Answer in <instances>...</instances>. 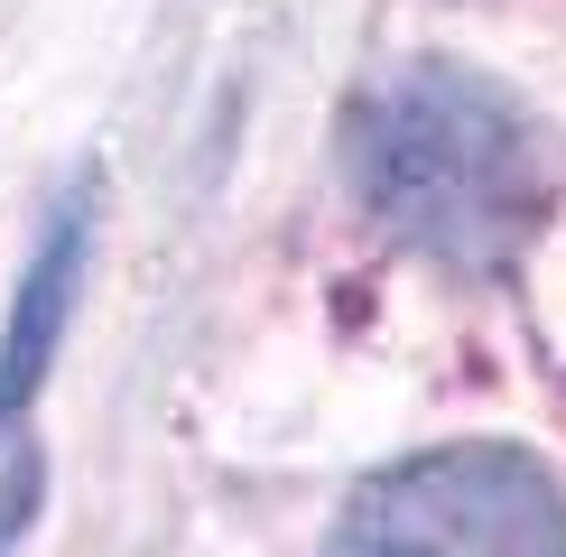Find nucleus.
<instances>
[{
  "instance_id": "nucleus-3",
  "label": "nucleus",
  "mask_w": 566,
  "mask_h": 557,
  "mask_svg": "<svg viewBox=\"0 0 566 557\" xmlns=\"http://www.w3.org/2000/svg\"><path fill=\"white\" fill-rule=\"evenodd\" d=\"M75 261H84V214H56V232H46L29 288H19V316H10V354H0V409H19L38 390L46 371V344H56L65 325V288H75Z\"/></svg>"
},
{
  "instance_id": "nucleus-1",
  "label": "nucleus",
  "mask_w": 566,
  "mask_h": 557,
  "mask_svg": "<svg viewBox=\"0 0 566 557\" xmlns=\"http://www.w3.org/2000/svg\"><path fill=\"white\" fill-rule=\"evenodd\" d=\"M344 168L390 242L446 270H511L557 204V139L492 75L399 65L353 103Z\"/></svg>"
},
{
  "instance_id": "nucleus-2",
  "label": "nucleus",
  "mask_w": 566,
  "mask_h": 557,
  "mask_svg": "<svg viewBox=\"0 0 566 557\" xmlns=\"http://www.w3.org/2000/svg\"><path fill=\"white\" fill-rule=\"evenodd\" d=\"M325 557H566V493L502 437L428 446L344 502Z\"/></svg>"
}]
</instances>
